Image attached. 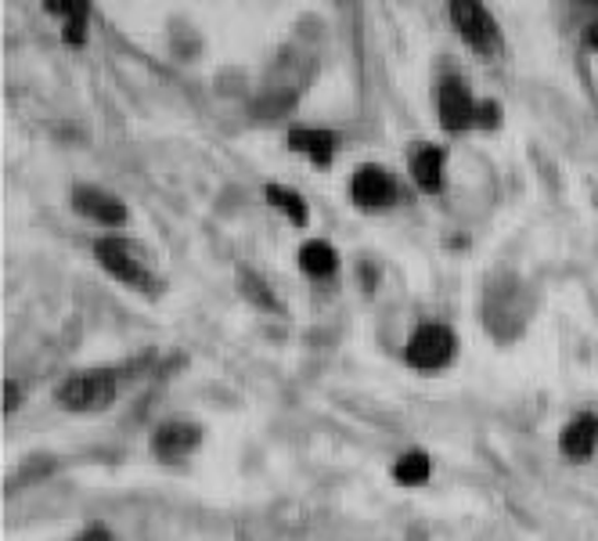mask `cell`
Listing matches in <instances>:
<instances>
[{
	"label": "cell",
	"instance_id": "obj_13",
	"mask_svg": "<svg viewBox=\"0 0 598 541\" xmlns=\"http://www.w3.org/2000/svg\"><path fill=\"white\" fill-rule=\"evenodd\" d=\"M433 473V462L426 451H404L401 459L393 462V481L401 487H422L429 481Z\"/></svg>",
	"mask_w": 598,
	"mask_h": 541
},
{
	"label": "cell",
	"instance_id": "obj_18",
	"mask_svg": "<svg viewBox=\"0 0 598 541\" xmlns=\"http://www.w3.org/2000/svg\"><path fill=\"white\" fill-rule=\"evenodd\" d=\"M72 541H112V534L105 531V527H87V531L80 538H72Z\"/></svg>",
	"mask_w": 598,
	"mask_h": 541
},
{
	"label": "cell",
	"instance_id": "obj_10",
	"mask_svg": "<svg viewBox=\"0 0 598 541\" xmlns=\"http://www.w3.org/2000/svg\"><path fill=\"white\" fill-rule=\"evenodd\" d=\"M289 149L307 156L314 166H329L335 152H340V134L321 130V127H292L289 130Z\"/></svg>",
	"mask_w": 598,
	"mask_h": 541
},
{
	"label": "cell",
	"instance_id": "obj_19",
	"mask_svg": "<svg viewBox=\"0 0 598 541\" xmlns=\"http://www.w3.org/2000/svg\"><path fill=\"white\" fill-rule=\"evenodd\" d=\"M584 44H588L591 51H598V19L588 22V30H584Z\"/></svg>",
	"mask_w": 598,
	"mask_h": 541
},
{
	"label": "cell",
	"instance_id": "obj_6",
	"mask_svg": "<svg viewBox=\"0 0 598 541\" xmlns=\"http://www.w3.org/2000/svg\"><path fill=\"white\" fill-rule=\"evenodd\" d=\"M350 199L360 210H386L396 199V181L390 170H382L376 163L357 166V174L350 177Z\"/></svg>",
	"mask_w": 598,
	"mask_h": 541
},
{
	"label": "cell",
	"instance_id": "obj_12",
	"mask_svg": "<svg viewBox=\"0 0 598 541\" xmlns=\"http://www.w3.org/2000/svg\"><path fill=\"white\" fill-rule=\"evenodd\" d=\"M299 267H303V275H310L314 281L335 278V270H340V253H335V245H329V242L310 239L299 245Z\"/></svg>",
	"mask_w": 598,
	"mask_h": 541
},
{
	"label": "cell",
	"instance_id": "obj_17",
	"mask_svg": "<svg viewBox=\"0 0 598 541\" xmlns=\"http://www.w3.org/2000/svg\"><path fill=\"white\" fill-rule=\"evenodd\" d=\"M497 123H502V108H497V102H480L476 127H483V130H494Z\"/></svg>",
	"mask_w": 598,
	"mask_h": 541
},
{
	"label": "cell",
	"instance_id": "obj_3",
	"mask_svg": "<svg viewBox=\"0 0 598 541\" xmlns=\"http://www.w3.org/2000/svg\"><path fill=\"white\" fill-rule=\"evenodd\" d=\"M94 256L112 278L123 281V286L141 289V292H156V275L148 270L145 256H137V250L127 239H97Z\"/></svg>",
	"mask_w": 598,
	"mask_h": 541
},
{
	"label": "cell",
	"instance_id": "obj_16",
	"mask_svg": "<svg viewBox=\"0 0 598 541\" xmlns=\"http://www.w3.org/2000/svg\"><path fill=\"white\" fill-rule=\"evenodd\" d=\"M61 41H66L69 47H83V41H87V19L61 22Z\"/></svg>",
	"mask_w": 598,
	"mask_h": 541
},
{
	"label": "cell",
	"instance_id": "obj_9",
	"mask_svg": "<svg viewBox=\"0 0 598 541\" xmlns=\"http://www.w3.org/2000/svg\"><path fill=\"white\" fill-rule=\"evenodd\" d=\"M559 451H563L570 462H588L598 451V415L591 412L573 415L563 426V434H559Z\"/></svg>",
	"mask_w": 598,
	"mask_h": 541
},
{
	"label": "cell",
	"instance_id": "obj_11",
	"mask_svg": "<svg viewBox=\"0 0 598 541\" xmlns=\"http://www.w3.org/2000/svg\"><path fill=\"white\" fill-rule=\"evenodd\" d=\"M407 170H411V181H415L422 192L436 195L444 188V177H447V156H444V149H436V145H422V149L411 152Z\"/></svg>",
	"mask_w": 598,
	"mask_h": 541
},
{
	"label": "cell",
	"instance_id": "obj_15",
	"mask_svg": "<svg viewBox=\"0 0 598 541\" xmlns=\"http://www.w3.org/2000/svg\"><path fill=\"white\" fill-rule=\"evenodd\" d=\"M44 11H51L61 22H77L91 15V4H83V0H47Z\"/></svg>",
	"mask_w": 598,
	"mask_h": 541
},
{
	"label": "cell",
	"instance_id": "obj_20",
	"mask_svg": "<svg viewBox=\"0 0 598 541\" xmlns=\"http://www.w3.org/2000/svg\"><path fill=\"white\" fill-rule=\"evenodd\" d=\"M4 393H8V404H4V412H11V408H19V387H11V383H4Z\"/></svg>",
	"mask_w": 598,
	"mask_h": 541
},
{
	"label": "cell",
	"instance_id": "obj_4",
	"mask_svg": "<svg viewBox=\"0 0 598 541\" xmlns=\"http://www.w3.org/2000/svg\"><path fill=\"white\" fill-rule=\"evenodd\" d=\"M436 116H440V127L447 134H465L476 127L480 102L472 97L469 83L462 77L440 80V88H436Z\"/></svg>",
	"mask_w": 598,
	"mask_h": 541
},
{
	"label": "cell",
	"instance_id": "obj_8",
	"mask_svg": "<svg viewBox=\"0 0 598 541\" xmlns=\"http://www.w3.org/2000/svg\"><path fill=\"white\" fill-rule=\"evenodd\" d=\"M72 206L83 214V217H91L97 220L102 228H116V225H127V217L130 210L123 206L119 195H112L105 188H94V184H83V188L72 192Z\"/></svg>",
	"mask_w": 598,
	"mask_h": 541
},
{
	"label": "cell",
	"instance_id": "obj_5",
	"mask_svg": "<svg viewBox=\"0 0 598 541\" xmlns=\"http://www.w3.org/2000/svg\"><path fill=\"white\" fill-rule=\"evenodd\" d=\"M451 19H455L458 36H462L469 47H476V51H491V47L497 44V26H494L487 4H476V0H455Z\"/></svg>",
	"mask_w": 598,
	"mask_h": 541
},
{
	"label": "cell",
	"instance_id": "obj_7",
	"mask_svg": "<svg viewBox=\"0 0 598 541\" xmlns=\"http://www.w3.org/2000/svg\"><path fill=\"white\" fill-rule=\"evenodd\" d=\"M203 445V429L195 423H184V419H170V423H159L152 429V454L163 462H181Z\"/></svg>",
	"mask_w": 598,
	"mask_h": 541
},
{
	"label": "cell",
	"instance_id": "obj_14",
	"mask_svg": "<svg viewBox=\"0 0 598 541\" xmlns=\"http://www.w3.org/2000/svg\"><path fill=\"white\" fill-rule=\"evenodd\" d=\"M264 195H267V203L274 206V210H281L296 228H303L310 220V210H307V203H303V195H299V192L285 188V184H267Z\"/></svg>",
	"mask_w": 598,
	"mask_h": 541
},
{
	"label": "cell",
	"instance_id": "obj_1",
	"mask_svg": "<svg viewBox=\"0 0 598 541\" xmlns=\"http://www.w3.org/2000/svg\"><path fill=\"white\" fill-rule=\"evenodd\" d=\"M119 376L112 368H91V372H77L61 379L55 390V404L61 412H102L116 401Z\"/></svg>",
	"mask_w": 598,
	"mask_h": 541
},
{
	"label": "cell",
	"instance_id": "obj_2",
	"mask_svg": "<svg viewBox=\"0 0 598 541\" xmlns=\"http://www.w3.org/2000/svg\"><path fill=\"white\" fill-rule=\"evenodd\" d=\"M455 350H458L455 332L440 322H426L407 336L404 361L411 368H418V372H440V368L455 361Z\"/></svg>",
	"mask_w": 598,
	"mask_h": 541
}]
</instances>
